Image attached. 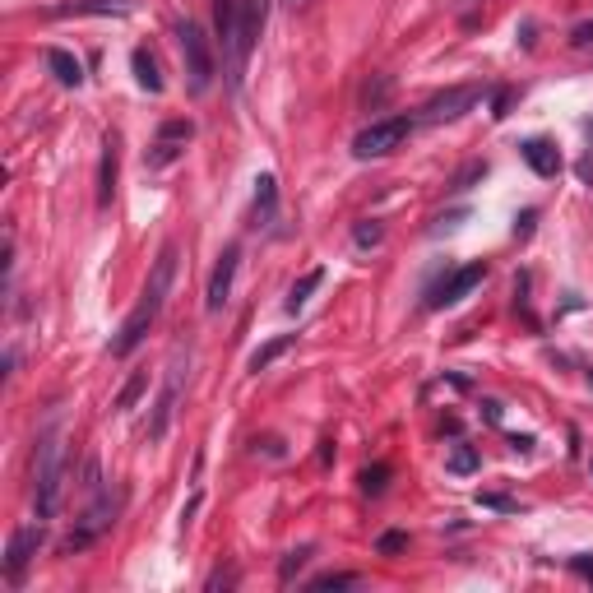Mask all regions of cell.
I'll use <instances>...</instances> for the list:
<instances>
[{
  "mask_svg": "<svg viewBox=\"0 0 593 593\" xmlns=\"http://www.w3.org/2000/svg\"><path fill=\"white\" fill-rule=\"evenodd\" d=\"M269 0H241V28H237V65H232V89L246 75V61H251L255 42H260V28H265Z\"/></svg>",
  "mask_w": 593,
  "mask_h": 593,
  "instance_id": "obj_6",
  "label": "cell"
},
{
  "mask_svg": "<svg viewBox=\"0 0 593 593\" xmlns=\"http://www.w3.org/2000/svg\"><path fill=\"white\" fill-rule=\"evenodd\" d=\"M408 135H413V121H408V116H380V121H371V126L353 139V153L357 158H385V153H394Z\"/></svg>",
  "mask_w": 593,
  "mask_h": 593,
  "instance_id": "obj_4",
  "label": "cell"
},
{
  "mask_svg": "<svg viewBox=\"0 0 593 593\" xmlns=\"http://www.w3.org/2000/svg\"><path fill=\"white\" fill-rule=\"evenodd\" d=\"M589 468H593V464H589Z\"/></svg>",
  "mask_w": 593,
  "mask_h": 593,
  "instance_id": "obj_35",
  "label": "cell"
},
{
  "mask_svg": "<svg viewBox=\"0 0 593 593\" xmlns=\"http://www.w3.org/2000/svg\"><path fill=\"white\" fill-rule=\"evenodd\" d=\"M177 38H181V61H186V89L195 93V98H204L209 84H214V75H218L214 47H209V38H204V28L190 24V19L177 28Z\"/></svg>",
  "mask_w": 593,
  "mask_h": 593,
  "instance_id": "obj_3",
  "label": "cell"
},
{
  "mask_svg": "<svg viewBox=\"0 0 593 593\" xmlns=\"http://www.w3.org/2000/svg\"><path fill=\"white\" fill-rule=\"evenodd\" d=\"M144 385H149V376H144V371H135V376H130L126 385H121V394L112 399V408H116V413H126V408H135V399L144 394Z\"/></svg>",
  "mask_w": 593,
  "mask_h": 593,
  "instance_id": "obj_23",
  "label": "cell"
},
{
  "mask_svg": "<svg viewBox=\"0 0 593 593\" xmlns=\"http://www.w3.org/2000/svg\"><path fill=\"white\" fill-rule=\"evenodd\" d=\"M519 153H524V163H529L538 177H556V172H561V153H556L547 139H524Z\"/></svg>",
  "mask_w": 593,
  "mask_h": 593,
  "instance_id": "obj_14",
  "label": "cell"
},
{
  "mask_svg": "<svg viewBox=\"0 0 593 593\" xmlns=\"http://www.w3.org/2000/svg\"><path fill=\"white\" fill-rule=\"evenodd\" d=\"M306 556H311V547H302V552H288V556H283V570H278V575H283V580H292V575L306 566Z\"/></svg>",
  "mask_w": 593,
  "mask_h": 593,
  "instance_id": "obj_28",
  "label": "cell"
},
{
  "mask_svg": "<svg viewBox=\"0 0 593 593\" xmlns=\"http://www.w3.org/2000/svg\"><path fill=\"white\" fill-rule=\"evenodd\" d=\"M353 237H357V246H380L385 228H380L376 218H366V223H357V228H353Z\"/></svg>",
  "mask_w": 593,
  "mask_h": 593,
  "instance_id": "obj_25",
  "label": "cell"
},
{
  "mask_svg": "<svg viewBox=\"0 0 593 593\" xmlns=\"http://www.w3.org/2000/svg\"><path fill=\"white\" fill-rule=\"evenodd\" d=\"M533 218H538V214H533V209H529V214H524V218H519V237H529V232H533Z\"/></svg>",
  "mask_w": 593,
  "mask_h": 593,
  "instance_id": "obj_33",
  "label": "cell"
},
{
  "mask_svg": "<svg viewBox=\"0 0 593 593\" xmlns=\"http://www.w3.org/2000/svg\"><path fill=\"white\" fill-rule=\"evenodd\" d=\"M589 385H593V371H589Z\"/></svg>",
  "mask_w": 593,
  "mask_h": 593,
  "instance_id": "obj_34",
  "label": "cell"
},
{
  "mask_svg": "<svg viewBox=\"0 0 593 593\" xmlns=\"http://www.w3.org/2000/svg\"><path fill=\"white\" fill-rule=\"evenodd\" d=\"M177 394H181V348H177V357H172L167 390H163V399H158V413H153V427H149L153 441H163V436H167V422H172V413H177Z\"/></svg>",
  "mask_w": 593,
  "mask_h": 593,
  "instance_id": "obj_12",
  "label": "cell"
},
{
  "mask_svg": "<svg viewBox=\"0 0 593 593\" xmlns=\"http://www.w3.org/2000/svg\"><path fill=\"white\" fill-rule=\"evenodd\" d=\"M482 172H487V167L482 163H473V167H464V172H459V181H455V190H468V181H478Z\"/></svg>",
  "mask_w": 593,
  "mask_h": 593,
  "instance_id": "obj_29",
  "label": "cell"
},
{
  "mask_svg": "<svg viewBox=\"0 0 593 593\" xmlns=\"http://www.w3.org/2000/svg\"><path fill=\"white\" fill-rule=\"evenodd\" d=\"M385 482H390V468H385V464L366 468V473H362V492L366 496H380V492H385Z\"/></svg>",
  "mask_w": 593,
  "mask_h": 593,
  "instance_id": "obj_24",
  "label": "cell"
},
{
  "mask_svg": "<svg viewBox=\"0 0 593 593\" xmlns=\"http://www.w3.org/2000/svg\"><path fill=\"white\" fill-rule=\"evenodd\" d=\"M482 278H487V265H459L455 274L441 278V283L427 292V306H431V311H445V306L464 302L473 288H482Z\"/></svg>",
  "mask_w": 593,
  "mask_h": 593,
  "instance_id": "obj_8",
  "label": "cell"
},
{
  "mask_svg": "<svg viewBox=\"0 0 593 593\" xmlns=\"http://www.w3.org/2000/svg\"><path fill=\"white\" fill-rule=\"evenodd\" d=\"M116 505H121V501H116L112 492H98V496H93V505H89V510H84V515H79L75 533L65 538V552L75 556V552H84V547H89V543H98L102 533H107V529H112V524H116Z\"/></svg>",
  "mask_w": 593,
  "mask_h": 593,
  "instance_id": "obj_5",
  "label": "cell"
},
{
  "mask_svg": "<svg viewBox=\"0 0 593 593\" xmlns=\"http://www.w3.org/2000/svg\"><path fill=\"white\" fill-rule=\"evenodd\" d=\"M135 0H70V5H56V14H130Z\"/></svg>",
  "mask_w": 593,
  "mask_h": 593,
  "instance_id": "obj_19",
  "label": "cell"
},
{
  "mask_svg": "<svg viewBox=\"0 0 593 593\" xmlns=\"http://www.w3.org/2000/svg\"><path fill=\"white\" fill-rule=\"evenodd\" d=\"M570 566H575V570H580V575H584V580H593V561H589V556H575V561H570Z\"/></svg>",
  "mask_w": 593,
  "mask_h": 593,
  "instance_id": "obj_31",
  "label": "cell"
},
{
  "mask_svg": "<svg viewBox=\"0 0 593 593\" xmlns=\"http://www.w3.org/2000/svg\"><path fill=\"white\" fill-rule=\"evenodd\" d=\"M570 42H575V47H589V42H593V19H589V24H575Z\"/></svg>",
  "mask_w": 593,
  "mask_h": 593,
  "instance_id": "obj_30",
  "label": "cell"
},
{
  "mask_svg": "<svg viewBox=\"0 0 593 593\" xmlns=\"http://www.w3.org/2000/svg\"><path fill=\"white\" fill-rule=\"evenodd\" d=\"M61 492H65V441L61 431H51V436H42L38 459H33V501H38L42 519L56 515Z\"/></svg>",
  "mask_w": 593,
  "mask_h": 593,
  "instance_id": "obj_2",
  "label": "cell"
},
{
  "mask_svg": "<svg viewBox=\"0 0 593 593\" xmlns=\"http://www.w3.org/2000/svg\"><path fill=\"white\" fill-rule=\"evenodd\" d=\"M214 28L223 38V51L237 65V28H241V0H214Z\"/></svg>",
  "mask_w": 593,
  "mask_h": 593,
  "instance_id": "obj_13",
  "label": "cell"
},
{
  "mask_svg": "<svg viewBox=\"0 0 593 593\" xmlns=\"http://www.w3.org/2000/svg\"><path fill=\"white\" fill-rule=\"evenodd\" d=\"M116 135H107L102 139V167H98V204L107 209L112 204V195H116Z\"/></svg>",
  "mask_w": 593,
  "mask_h": 593,
  "instance_id": "obj_16",
  "label": "cell"
},
{
  "mask_svg": "<svg viewBox=\"0 0 593 593\" xmlns=\"http://www.w3.org/2000/svg\"><path fill=\"white\" fill-rule=\"evenodd\" d=\"M292 343H297V339H292V334H283V339H269V343H265V348H260V353H255V357H251V371H255V376H260V371H269V366H274V362H278V357L288 353Z\"/></svg>",
  "mask_w": 593,
  "mask_h": 593,
  "instance_id": "obj_21",
  "label": "cell"
},
{
  "mask_svg": "<svg viewBox=\"0 0 593 593\" xmlns=\"http://www.w3.org/2000/svg\"><path fill=\"white\" fill-rule=\"evenodd\" d=\"M380 556H394V552H404L408 547V533H399V529H390V533H380Z\"/></svg>",
  "mask_w": 593,
  "mask_h": 593,
  "instance_id": "obj_26",
  "label": "cell"
},
{
  "mask_svg": "<svg viewBox=\"0 0 593 593\" xmlns=\"http://www.w3.org/2000/svg\"><path fill=\"white\" fill-rule=\"evenodd\" d=\"M42 543H47V529H42V524H24V529H14L10 552H5V575H10V580H19V575L28 570V561L38 556Z\"/></svg>",
  "mask_w": 593,
  "mask_h": 593,
  "instance_id": "obj_10",
  "label": "cell"
},
{
  "mask_svg": "<svg viewBox=\"0 0 593 593\" xmlns=\"http://www.w3.org/2000/svg\"><path fill=\"white\" fill-rule=\"evenodd\" d=\"M237 265H241V246H228V251L218 255L214 274H209V292H204V311H209V316H218V311L228 306L232 278H237Z\"/></svg>",
  "mask_w": 593,
  "mask_h": 593,
  "instance_id": "obj_9",
  "label": "cell"
},
{
  "mask_svg": "<svg viewBox=\"0 0 593 593\" xmlns=\"http://www.w3.org/2000/svg\"><path fill=\"white\" fill-rule=\"evenodd\" d=\"M190 135H195V126H190V121H167V126L158 130V139H153L149 167H167V163H177V158H181V149L190 144Z\"/></svg>",
  "mask_w": 593,
  "mask_h": 593,
  "instance_id": "obj_11",
  "label": "cell"
},
{
  "mask_svg": "<svg viewBox=\"0 0 593 593\" xmlns=\"http://www.w3.org/2000/svg\"><path fill=\"white\" fill-rule=\"evenodd\" d=\"M478 98H482L478 84H455V89H445V93H436V98L422 102V121H427V126L455 121V116L473 112V102H478Z\"/></svg>",
  "mask_w": 593,
  "mask_h": 593,
  "instance_id": "obj_7",
  "label": "cell"
},
{
  "mask_svg": "<svg viewBox=\"0 0 593 593\" xmlns=\"http://www.w3.org/2000/svg\"><path fill=\"white\" fill-rule=\"evenodd\" d=\"M47 70L56 75V84H65V89H79V84H84V65H79V56H70L65 47L47 51Z\"/></svg>",
  "mask_w": 593,
  "mask_h": 593,
  "instance_id": "obj_15",
  "label": "cell"
},
{
  "mask_svg": "<svg viewBox=\"0 0 593 593\" xmlns=\"http://www.w3.org/2000/svg\"><path fill=\"white\" fill-rule=\"evenodd\" d=\"M357 575H320V580H311V589L325 593V589H353Z\"/></svg>",
  "mask_w": 593,
  "mask_h": 593,
  "instance_id": "obj_27",
  "label": "cell"
},
{
  "mask_svg": "<svg viewBox=\"0 0 593 593\" xmlns=\"http://www.w3.org/2000/svg\"><path fill=\"white\" fill-rule=\"evenodd\" d=\"M278 214V181L269 177H255V228H269Z\"/></svg>",
  "mask_w": 593,
  "mask_h": 593,
  "instance_id": "obj_17",
  "label": "cell"
},
{
  "mask_svg": "<svg viewBox=\"0 0 593 593\" xmlns=\"http://www.w3.org/2000/svg\"><path fill=\"white\" fill-rule=\"evenodd\" d=\"M478 450H473V445H455V450H450V459H445V468H450V473H459V478H468V473H478Z\"/></svg>",
  "mask_w": 593,
  "mask_h": 593,
  "instance_id": "obj_22",
  "label": "cell"
},
{
  "mask_svg": "<svg viewBox=\"0 0 593 593\" xmlns=\"http://www.w3.org/2000/svg\"><path fill=\"white\" fill-rule=\"evenodd\" d=\"M172 278H177V246H163V251H158V260H153L149 283H144V292H139L135 311H130L126 325H121V334L112 339V353L116 357H130L139 343H144V334L153 329V320L163 316V302H167V292H172Z\"/></svg>",
  "mask_w": 593,
  "mask_h": 593,
  "instance_id": "obj_1",
  "label": "cell"
},
{
  "mask_svg": "<svg viewBox=\"0 0 593 593\" xmlns=\"http://www.w3.org/2000/svg\"><path fill=\"white\" fill-rule=\"evenodd\" d=\"M482 505H492V510H515V501H505V496H482Z\"/></svg>",
  "mask_w": 593,
  "mask_h": 593,
  "instance_id": "obj_32",
  "label": "cell"
},
{
  "mask_svg": "<svg viewBox=\"0 0 593 593\" xmlns=\"http://www.w3.org/2000/svg\"><path fill=\"white\" fill-rule=\"evenodd\" d=\"M320 283H325V269H306V274L292 283V288H288V302H283V306H288V316H297V311L311 302V292H316Z\"/></svg>",
  "mask_w": 593,
  "mask_h": 593,
  "instance_id": "obj_18",
  "label": "cell"
},
{
  "mask_svg": "<svg viewBox=\"0 0 593 593\" xmlns=\"http://www.w3.org/2000/svg\"><path fill=\"white\" fill-rule=\"evenodd\" d=\"M130 65H135V79H139V89H144V93H163V75H158V61H153L149 51L139 47L135 56H130Z\"/></svg>",
  "mask_w": 593,
  "mask_h": 593,
  "instance_id": "obj_20",
  "label": "cell"
}]
</instances>
